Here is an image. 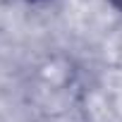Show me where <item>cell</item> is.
I'll return each mask as SVG.
<instances>
[{"label": "cell", "mask_w": 122, "mask_h": 122, "mask_svg": "<svg viewBox=\"0 0 122 122\" xmlns=\"http://www.w3.org/2000/svg\"><path fill=\"white\" fill-rule=\"evenodd\" d=\"M108 3H110L115 10H120V12H122V0H108Z\"/></svg>", "instance_id": "cell-1"}, {"label": "cell", "mask_w": 122, "mask_h": 122, "mask_svg": "<svg viewBox=\"0 0 122 122\" xmlns=\"http://www.w3.org/2000/svg\"><path fill=\"white\" fill-rule=\"evenodd\" d=\"M24 3H29V5H41V3H48V0H24Z\"/></svg>", "instance_id": "cell-2"}]
</instances>
